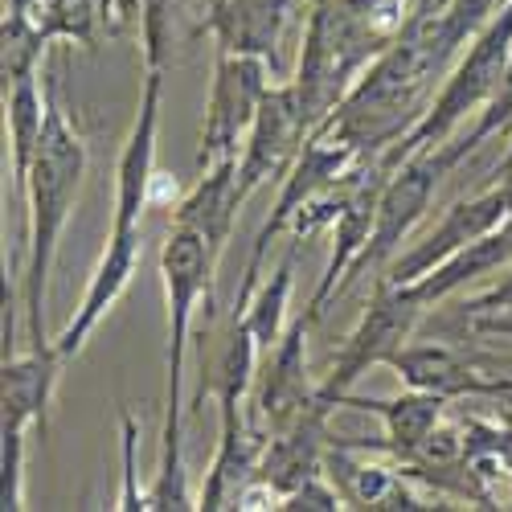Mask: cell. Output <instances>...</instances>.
Here are the masks:
<instances>
[{"label":"cell","instance_id":"cell-1","mask_svg":"<svg viewBox=\"0 0 512 512\" xmlns=\"http://www.w3.org/2000/svg\"><path fill=\"white\" fill-rule=\"evenodd\" d=\"M82 181H87V140L78 136L66 107L58 103V87L46 78V127L29 168L25 193L17 201L21 226H17V295L29 349H46L54 340L46 336V300H50V275L58 263V242L66 222L78 205Z\"/></svg>","mask_w":512,"mask_h":512},{"label":"cell","instance_id":"cell-2","mask_svg":"<svg viewBox=\"0 0 512 512\" xmlns=\"http://www.w3.org/2000/svg\"><path fill=\"white\" fill-rule=\"evenodd\" d=\"M447 62L451 50L439 37V13L410 17L402 37L353 82V91L340 99V107L316 132L353 144L365 160H377L418 123V103Z\"/></svg>","mask_w":512,"mask_h":512},{"label":"cell","instance_id":"cell-3","mask_svg":"<svg viewBox=\"0 0 512 512\" xmlns=\"http://www.w3.org/2000/svg\"><path fill=\"white\" fill-rule=\"evenodd\" d=\"M406 25V0H312L300 66L291 78L308 132L340 107L353 82L394 46Z\"/></svg>","mask_w":512,"mask_h":512},{"label":"cell","instance_id":"cell-4","mask_svg":"<svg viewBox=\"0 0 512 512\" xmlns=\"http://www.w3.org/2000/svg\"><path fill=\"white\" fill-rule=\"evenodd\" d=\"M508 62H512V0H508V5H504L472 41H467V54H463V58L455 62V70L447 74L439 99L426 107L410 132H406L398 144H390L377 160L386 164V168H398V164L410 160L414 152L443 148L447 136L455 132V127H459L467 115L484 111V103H488V99L496 95V87H500Z\"/></svg>","mask_w":512,"mask_h":512},{"label":"cell","instance_id":"cell-5","mask_svg":"<svg viewBox=\"0 0 512 512\" xmlns=\"http://www.w3.org/2000/svg\"><path fill=\"white\" fill-rule=\"evenodd\" d=\"M222 254L213 250L197 230L177 226L168 230L160 246V283L168 304V349H164V431L181 435L185 406H181V381H185V349L193 336L197 308H213V271H218Z\"/></svg>","mask_w":512,"mask_h":512},{"label":"cell","instance_id":"cell-6","mask_svg":"<svg viewBox=\"0 0 512 512\" xmlns=\"http://www.w3.org/2000/svg\"><path fill=\"white\" fill-rule=\"evenodd\" d=\"M422 312H426V308L414 300L410 287H398V283H390V279L377 275L373 300L365 304L357 328L345 336V345H340L332 369L324 373L316 398H320L328 410H336V402L345 398L373 365H390L394 353L410 345V336H414Z\"/></svg>","mask_w":512,"mask_h":512},{"label":"cell","instance_id":"cell-7","mask_svg":"<svg viewBox=\"0 0 512 512\" xmlns=\"http://www.w3.org/2000/svg\"><path fill=\"white\" fill-rule=\"evenodd\" d=\"M443 173H451V164H447L443 148L414 152L410 160H402L398 168H390L386 185H381L373 234H369V242H365V250H361V259L349 267L345 283L336 287V300H340V295H345L357 279H365L369 271H386V267L398 259L402 242H406L410 230L422 222V213L431 209Z\"/></svg>","mask_w":512,"mask_h":512},{"label":"cell","instance_id":"cell-8","mask_svg":"<svg viewBox=\"0 0 512 512\" xmlns=\"http://www.w3.org/2000/svg\"><path fill=\"white\" fill-rule=\"evenodd\" d=\"M361 164H365V156H361L353 144L336 140V136H324V132H312V136H308L304 152L295 156V164L287 168V177H283V185H279V197H275V205H271V213H267L263 230L254 234L250 259H246V275H242V287H238V295H234V312H242V308L250 304L254 287L263 283L267 250H271V242L291 226L295 213H300L316 193H324V189L336 185L340 177H349L353 168H361Z\"/></svg>","mask_w":512,"mask_h":512},{"label":"cell","instance_id":"cell-9","mask_svg":"<svg viewBox=\"0 0 512 512\" xmlns=\"http://www.w3.org/2000/svg\"><path fill=\"white\" fill-rule=\"evenodd\" d=\"M271 87H275V70L263 58L218 50V58H213V87H209V103H205V123H201V144H197V173H205V168H213L218 160L242 156L254 115H259Z\"/></svg>","mask_w":512,"mask_h":512},{"label":"cell","instance_id":"cell-10","mask_svg":"<svg viewBox=\"0 0 512 512\" xmlns=\"http://www.w3.org/2000/svg\"><path fill=\"white\" fill-rule=\"evenodd\" d=\"M316 316L304 312L287 324V332L279 336V345L263 357L259 365V381H254V406H250V426L259 435H279L287 426L308 414L320 398V386H312L308 377V332H312Z\"/></svg>","mask_w":512,"mask_h":512},{"label":"cell","instance_id":"cell-11","mask_svg":"<svg viewBox=\"0 0 512 512\" xmlns=\"http://www.w3.org/2000/svg\"><path fill=\"white\" fill-rule=\"evenodd\" d=\"M508 218H512V181L504 177L500 185H492V189H484L476 197L455 201L443 213V218H439V226L426 234L422 242H414L410 250H402L398 259L386 267V275H381V279L406 287V283L422 279L426 271H435L439 263H447L451 254L463 250L467 242H476V238L500 230Z\"/></svg>","mask_w":512,"mask_h":512},{"label":"cell","instance_id":"cell-12","mask_svg":"<svg viewBox=\"0 0 512 512\" xmlns=\"http://www.w3.org/2000/svg\"><path fill=\"white\" fill-rule=\"evenodd\" d=\"M308 123L300 111V99H295L291 82H275L267 91L259 115H254V127L242 144L238 156V189L242 197H250L254 189H263L267 181H283L287 168L295 164V156L308 144Z\"/></svg>","mask_w":512,"mask_h":512},{"label":"cell","instance_id":"cell-13","mask_svg":"<svg viewBox=\"0 0 512 512\" xmlns=\"http://www.w3.org/2000/svg\"><path fill=\"white\" fill-rule=\"evenodd\" d=\"M160 99H164V66H148L132 132H127L123 152L115 160V222H111L115 230H136L144 222V209L152 205Z\"/></svg>","mask_w":512,"mask_h":512},{"label":"cell","instance_id":"cell-14","mask_svg":"<svg viewBox=\"0 0 512 512\" xmlns=\"http://www.w3.org/2000/svg\"><path fill=\"white\" fill-rule=\"evenodd\" d=\"M140 259H144V234H140V226L136 230H115L111 226L107 246L99 254V267H95L87 291H82V300H78L74 316L66 320V328L54 336V349L66 361L87 349V340L95 336V328L103 324V316L119 304V295L132 287V275H136Z\"/></svg>","mask_w":512,"mask_h":512},{"label":"cell","instance_id":"cell-15","mask_svg":"<svg viewBox=\"0 0 512 512\" xmlns=\"http://www.w3.org/2000/svg\"><path fill=\"white\" fill-rule=\"evenodd\" d=\"M390 369L402 377V386L410 390H426V394H439L447 402L467 398V394H512V377L500 373H484L480 361L463 357L451 345H439V340H426V345H406L394 353Z\"/></svg>","mask_w":512,"mask_h":512},{"label":"cell","instance_id":"cell-16","mask_svg":"<svg viewBox=\"0 0 512 512\" xmlns=\"http://www.w3.org/2000/svg\"><path fill=\"white\" fill-rule=\"evenodd\" d=\"M291 9H295V0H218V5L205 9L201 29H209V37L218 41V50L263 58L279 78L283 74L279 41H283Z\"/></svg>","mask_w":512,"mask_h":512},{"label":"cell","instance_id":"cell-17","mask_svg":"<svg viewBox=\"0 0 512 512\" xmlns=\"http://www.w3.org/2000/svg\"><path fill=\"white\" fill-rule=\"evenodd\" d=\"M62 353L54 345L29 349L5 357V381H0V398H5V414H0V431H50V402L62 381Z\"/></svg>","mask_w":512,"mask_h":512},{"label":"cell","instance_id":"cell-18","mask_svg":"<svg viewBox=\"0 0 512 512\" xmlns=\"http://www.w3.org/2000/svg\"><path fill=\"white\" fill-rule=\"evenodd\" d=\"M328 406L316 402L308 414L295 418L287 431L271 435L267 447H263V459H259V480L283 500L287 492H295L304 480L320 476L324 472V455L328 447L336 443L332 431H328Z\"/></svg>","mask_w":512,"mask_h":512},{"label":"cell","instance_id":"cell-19","mask_svg":"<svg viewBox=\"0 0 512 512\" xmlns=\"http://www.w3.org/2000/svg\"><path fill=\"white\" fill-rule=\"evenodd\" d=\"M336 410H365V414H377L386 435L381 439H349V447H361V451H390L394 459H410L418 451V443L435 431L447 414V398L439 394H426V390H402L398 398H365V394H345L336 402Z\"/></svg>","mask_w":512,"mask_h":512},{"label":"cell","instance_id":"cell-20","mask_svg":"<svg viewBox=\"0 0 512 512\" xmlns=\"http://www.w3.org/2000/svg\"><path fill=\"white\" fill-rule=\"evenodd\" d=\"M324 472L349 508H431L402 467L373 463L361 447H349L340 439L324 455Z\"/></svg>","mask_w":512,"mask_h":512},{"label":"cell","instance_id":"cell-21","mask_svg":"<svg viewBox=\"0 0 512 512\" xmlns=\"http://www.w3.org/2000/svg\"><path fill=\"white\" fill-rule=\"evenodd\" d=\"M386 177H390V168L381 164V160H373L365 181H361V189L353 193V201L345 205V213L332 222V254H328L324 275H320L316 295H312V304H308V312L316 320L324 316L328 304H336V287L345 283L349 267L361 259V250H365V242L373 234V222H377V201H381V185H386Z\"/></svg>","mask_w":512,"mask_h":512},{"label":"cell","instance_id":"cell-22","mask_svg":"<svg viewBox=\"0 0 512 512\" xmlns=\"http://www.w3.org/2000/svg\"><path fill=\"white\" fill-rule=\"evenodd\" d=\"M242 189H238V156L218 160L213 168H205L201 181L177 201L173 222L197 230L213 250L226 254V242L234 234V218L242 209Z\"/></svg>","mask_w":512,"mask_h":512},{"label":"cell","instance_id":"cell-23","mask_svg":"<svg viewBox=\"0 0 512 512\" xmlns=\"http://www.w3.org/2000/svg\"><path fill=\"white\" fill-rule=\"evenodd\" d=\"M508 263H512V218L500 230H492V234H484L476 242H467L463 250L451 254L447 263H439L435 271H426L422 279H414L406 287L414 291V300L422 308H435V304L451 300L455 291H463L467 283H476V279H484V275H492V271H500Z\"/></svg>","mask_w":512,"mask_h":512},{"label":"cell","instance_id":"cell-24","mask_svg":"<svg viewBox=\"0 0 512 512\" xmlns=\"http://www.w3.org/2000/svg\"><path fill=\"white\" fill-rule=\"evenodd\" d=\"M300 242L304 238H291V246H287V254L279 259V267L254 287V295H250V304L238 312L246 324H250V332H254V340H259V349H263V357L279 345V336L287 332V304H291V287H295V259H300Z\"/></svg>","mask_w":512,"mask_h":512},{"label":"cell","instance_id":"cell-25","mask_svg":"<svg viewBox=\"0 0 512 512\" xmlns=\"http://www.w3.org/2000/svg\"><path fill=\"white\" fill-rule=\"evenodd\" d=\"M50 41L54 37L46 33L37 13H5V25H0V78H5V91L41 74V58H46Z\"/></svg>","mask_w":512,"mask_h":512},{"label":"cell","instance_id":"cell-26","mask_svg":"<svg viewBox=\"0 0 512 512\" xmlns=\"http://www.w3.org/2000/svg\"><path fill=\"white\" fill-rule=\"evenodd\" d=\"M37 17L54 41H74V46L95 50L99 41V0H41Z\"/></svg>","mask_w":512,"mask_h":512},{"label":"cell","instance_id":"cell-27","mask_svg":"<svg viewBox=\"0 0 512 512\" xmlns=\"http://www.w3.org/2000/svg\"><path fill=\"white\" fill-rule=\"evenodd\" d=\"M508 0H447V9L439 13V37L443 46L455 54L459 46H467Z\"/></svg>","mask_w":512,"mask_h":512},{"label":"cell","instance_id":"cell-28","mask_svg":"<svg viewBox=\"0 0 512 512\" xmlns=\"http://www.w3.org/2000/svg\"><path fill=\"white\" fill-rule=\"evenodd\" d=\"M119 451H123V488H119L115 508H123V512H140V508H148V488H140V476H136L140 422L132 418V410H119Z\"/></svg>","mask_w":512,"mask_h":512},{"label":"cell","instance_id":"cell-29","mask_svg":"<svg viewBox=\"0 0 512 512\" xmlns=\"http://www.w3.org/2000/svg\"><path fill=\"white\" fill-rule=\"evenodd\" d=\"M0 508H25V431H0Z\"/></svg>","mask_w":512,"mask_h":512},{"label":"cell","instance_id":"cell-30","mask_svg":"<svg viewBox=\"0 0 512 512\" xmlns=\"http://www.w3.org/2000/svg\"><path fill=\"white\" fill-rule=\"evenodd\" d=\"M279 508H287V512H340L349 504H345V496H340V488L328 480V472H320V476L304 480L295 492H287L279 500Z\"/></svg>","mask_w":512,"mask_h":512},{"label":"cell","instance_id":"cell-31","mask_svg":"<svg viewBox=\"0 0 512 512\" xmlns=\"http://www.w3.org/2000/svg\"><path fill=\"white\" fill-rule=\"evenodd\" d=\"M488 312H512V271H508L500 283H492L488 291L472 295V300H463V308H459V316H463V320H472V316H488Z\"/></svg>","mask_w":512,"mask_h":512},{"label":"cell","instance_id":"cell-32","mask_svg":"<svg viewBox=\"0 0 512 512\" xmlns=\"http://www.w3.org/2000/svg\"><path fill=\"white\" fill-rule=\"evenodd\" d=\"M467 328H476L484 336H508L512 340V312H488V316H472Z\"/></svg>","mask_w":512,"mask_h":512},{"label":"cell","instance_id":"cell-33","mask_svg":"<svg viewBox=\"0 0 512 512\" xmlns=\"http://www.w3.org/2000/svg\"><path fill=\"white\" fill-rule=\"evenodd\" d=\"M41 0H5V13H37Z\"/></svg>","mask_w":512,"mask_h":512},{"label":"cell","instance_id":"cell-34","mask_svg":"<svg viewBox=\"0 0 512 512\" xmlns=\"http://www.w3.org/2000/svg\"><path fill=\"white\" fill-rule=\"evenodd\" d=\"M209 5H218V0H205V9H209Z\"/></svg>","mask_w":512,"mask_h":512},{"label":"cell","instance_id":"cell-35","mask_svg":"<svg viewBox=\"0 0 512 512\" xmlns=\"http://www.w3.org/2000/svg\"><path fill=\"white\" fill-rule=\"evenodd\" d=\"M508 508H512V496H508Z\"/></svg>","mask_w":512,"mask_h":512}]
</instances>
